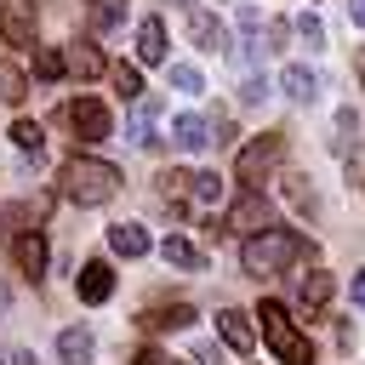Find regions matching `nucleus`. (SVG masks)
Wrapping results in <instances>:
<instances>
[{
    "instance_id": "1",
    "label": "nucleus",
    "mask_w": 365,
    "mask_h": 365,
    "mask_svg": "<svg viewBox=\"0 0 365 365\" xmlns=\"http://www.w3.org/2000/svg\"><path fill=\"white\" fill-rule=\"evenodd\" d=\"M57 188H63V200H74V205H103V200L120 194V165L91 160V154H74V160L57 171Z\"/></svg>"
},
{
    "instance_id": "2",
    "label": "nucleus",
    "mask_w": 365,
    "mask_h": 365,
    "mask_svg": "<svg viewBox=\"0 0 365 365\" xmlns=\"http://www.w3.org/2000/svg\"><path fill=\"white\" fill-rule=\"evenodd\" d=\"M314 245L302 240V234H291V228H262V234H251L245 245H240V262H245V274L251 279H268V274H279L285 262H297V257H308Z\"/></svg>"
},
{
    "instance_id": "3",
    "label": "nucleus",
    "mask_w": 365,
    "mask_h": 365,
    "mask_svg": "<svg viewBox=\"0 0 365 365\" xmlns=\"http://www.w3.org/2000/svg\"><path fill=\"white\" fill-rule=\"evenodd\" d=\"M257 319H262L268 348H274L285 365H314V342L297 331V319H291V308H285L279 297H262V302H257Z\"/></svg>"
},
{
    "instance_id": "4",
    "label": "nucleus",
    "mask_w": 365,
    "mask_h": 365,
    "mask_svg": "<svg viewBox=\"0 0 365 365\" xmlns=\"http://www.w3.org/2000/svg\"><path fill=\"white\" fill-rule=\"evenodd\" d=\"M279 160H285V131H262V137H251V143L234 154V177H240V188H257Z\"/></svg>"
},
{
    "instance_id": "5",
    "label": "nucleus",
    "mask_w": 365,
    "mask_h": 365,
    "mask_svg": "<svg viewBox=\"0 0 365 365\" xmlns=\"http://www.w3.org/2000/svg\"><path fill=\"white\" fill-rule=\"evenodd\" d=\"M63 120H68V131H74L80 143H103V137L114 131V120H108V108H103L97 97H74V103L63 108Z\"/></svg>"
},
{
    "instance_id": "6",
    "label": "nucleus",
    "mask_w": 365,
    "mask_h": 365,
    "mask_svg": "<svg viewBox=\"0 0 365 365\" xmlns=\"http://www.w3.org/2000/svg\"><path fill=\"white\" fill-rule=\"evenodd\" d=\"M262 228H274V205L257 194V188H240V200L228 205V234H262Z\"/></svg>"
},
{
    "instance_id": "7",
    "label": "nucleus",
    "mask_w": 365,
    "mask_h": 365,
    "mask_svg": "<svg viewBox=\"0 0 365 365\" xmlns=\"http://www.w3.org/2000/svg\"><path fill=\"white\" fill-rule=\"evenodd\" d=\"M11 257H17V274H23V279H40V274H46V234H40V228H23V234L11 240Z\"/></svg>"
},
{
    "instance_id": "8",
    "label": "nucleus",
    "mask_w": 365,
    "mask_h": 365,
    "mask_svg": "<svg viewBox=\"0 0 365 365\" xmlns=\"http://www.w3.org/2000/svg\"><path fill=\"white\" fill-rule=\"evenodd\" d=\"M0 34L11 46H34V6L29 0H6L0 6Z\"/></svg>"
},
{
    "instance_id": "9",
    "label": "nucleus",
    "mask_w": 365,
    "mask_h": 365,
    "mask_svg": "<svg viewBox=\"0 0 365 365\" xmlns=\"http://www.w3.org/2000/svg\"><path fill=\"white\" fill-rule=\"evenodd\" d=\"M74 291H80V302H108L114 297V268L108 262H86L80 279H74Z\"/></svg>"
},
{
    "instance_id": "10",
    "label": "nucleus",
    "mask_w": 365,
    "mask_h": 365,
    "mask_svg": "<svg viewBox=\"0 0 365 365\" xmlns=\"http://www.w3.org/2000/svg\"><path fill=\"white\" fill-rule=\"evenodd\" d=\"M137 325L143 331H182V325H194V308L188 302H160V308H143Z\"/></svg>"
},
{
    "instance_id": "11",
    "label": "nucleus",
    "mask_w": 365,
    "mask_h": 365,
    "mask_svg": "<svg viewBox=\"0 0 365 365\" xmlns=\"http://www.w3.org/2000/svg\"><path fill=\"white\" fill-rule=\"evenodd\" d=\"M217 336H222L234 354H251V342H257V325H251L240 308H222V314H217Z\"/></svg>"
},
{
    "instance_id": "12",
    "label": "nucleus",
    "mask_w": 365,
    "mask_h": 365,
    "mask_svg": "<svg viewBox=\"0 0 365 365\" xmlns=\"http://www.w3.org/2000/svg\"><path fill=\"white\" fill-rule=\"evenodd\" d=\"M171 143H177L182 154H200V148L217 143V137H211V125H205L200 114H177V120H171Z\"/></svg>"
},
{
    "instance_id": "13",
    "label": "nucleus",
    "mask_w": 365,
    "mask_h": 365,
    "mask_svg": "<svg viewBox=\"0 0 365 365\" xmlns=\"http://www.w3.org/2000/svg\"><path fill=\"white\" fill-rule=\"evenodd\" d=\"M325 302H331V274H319V268H314V274H302V285H297V314H302V319H314Z\"/></svg>"
},
{
    "instance_id": "14",
    "label": "nucleus",
    "mask_w": 365,
    "mask_h": 365,
    "mask_svg": "<svg viewBox=\"0 0 365 365\" xmlns=\"http://www.w3.org/2000/svg\"><path fill=\"white\" fill-rule=\"evenodd\" d=\"M137 63H165V23L160 17H143L137 23Z\"/></svg>"
},
{
    "instance_id": "15",
    "label": "nucleus",
    "mask_w": 365,
    "mask_h": 365,
    "mask_svg": "<svg viewBox=\"0 0 365 365\" xmlns=\"http://www.w3.org/2000/svg\"><path fill=\"white\" fill-rule=\"evenodd\" d=\"M57 359H63V365H91V331H86V325L57 331Z\"/></svg>"
},
{
    "instance_id": "16",
    "label": "nucleus",
    "mask_w": 365,
    "mask_h": 365,
    "mask_svg": "<svg viewBox=\"0 0 365 365\" xmlns=\"http://www.w3.org/2000/svg\"><path fill=\"white\" fill-rule=\"evenodd\" d=\"M279 86H285L291 103H314V91H319L314 68H302V63H285V68H279Z\"/></svg>"
},
{
    "instance_id": "17",
    "label": "nucleus",
    "mask_w": 365,
    "mask_h": 365,
    "mask_svg": "<svg viewBox=\"0 0 365 365\" xmlns=\"http://www.w3.org/2000/svg\"><path fill=\"white\" fill-rule=\"evenodd\" d=\"M154 108H160L154 97H148V103H143V97L131 103V125H125V137H131L137 148H154V143H160V137H154Z\"/></svg>"
},
{
    "instance_id": "18",
    "label": "nucleus",
    "mask_w": 365,
    "mask_h": 365,
    "mask_svg": "<svg viewBox=\"0 0 365 365\" xmlns=\"http://www.w3.org/2000/svg\"><path fill=\"white\" fill-rule=\"evenodd\" d=\"M108 245H114V257H143L148 251V228L143 222H114L108 228Z\"/></svg>"
},
{
    "instance_id": "19",
    "label": "nucleus",
    "mask_w": 365,
    "mask_h": 365,
    "mask_svg": "<svg viewBox=\"0 0 365 365\" xmlns=\"http://www.w3.org/2000/svg\"><path fill=\"white\" fill-rule=\"evenodd\" d=\"M63 57H68V74H80V80H97V74H103V51H97L91 40H74Z\"/></svg>"
},
{
    "instance_id": "20",
    "label": "nucleus",
    "mask_w": 365,
    "mask_h": 365,
    "mask_svg": "<svg viewBox=\"0 0 365 365\" xmlns=\"http://www.w3.org/2000/svg\"><path fill=\"white\" fill-rule=\"evenodd\" d=\"M160 257H165V262H171V268H194V274H200V268H205V251H200V245H194V240H182V234H171V240H165V245H160Z\"/></svg>"
},
{
    "instance_id": "21",
    "label": "nucleus",
    "mask_w": 365,
    "mask_h": 365,
    "mask_svg": "<svg viewBox=\"0 0 365 365\" xmlns=\"http://www.w3.org/2000/svg\"><path fill=\"white\" fill-rule=\"evenodd\" d=\"M23 97H29V74H23V63L0 57V103H23Z\"/></svg>"
},
{
    "instance_id": "22",
    "label": "nucleus",
    "mask_w": 365,
    "mask_h": 365,
    "mask_svg": "<svg viewBox=\"0 0 365 365\" xmlns=\"http://www.w3.org/2000/svg\"><path fill=\"white\" fill-rule=\"evenodd\" d=\"M188 34L205 46V51H222V23L211 11H188Z\"/></svg>"
},
{
    "instance_id": "23",
    "label": "nucleus",
    "mask_w": 365,
    "mask_h": 365,
    "mask_svg": "<svg viewBox=\"0 0 365 365\" xmlns=\"http://www.w3.org/2000/svg\"><path fill=\"white\" fill-rule=\"evenodd\" d=\"M108 74H114V91H120V97H125V103H137V97H143V74H137V68H131V63H114V68H108Z\"/></svg>"
},
{
    "instance_id": "24",
    "label": "nucleus",
    "mask_w": 365,
    "mask_h": 365,
    "mask_svg": "<svg viewBox=\"0 0 365 365\" xmlns=\"http://www.w3.org/2000/svg\"><path fill=\"white\" fill-rule=\"evenodd\" d=\"M34 74H40V80H63V74H68V57H63V51H51V46H46V51H34Z\"/></svg>"
},
{
    "instance_id": "25",
    "label": "nucleus",
    "mask_w": 365,
    "mask_h": 365,
    "mask_svg": "<svg viewBox=\"0 0 365 365\" xmlns=\"http://www.w3.org/2000/svg\"><path fill=\"white\" fill-rule=\"evenodd\" d=\"M11 143H17L23 154H40V148H46V131H40L34 120H17V125H11Z\"/></svg>"
},
{
    "instance_id": "26",
    "label": "nucleus",
    "mask_w": 365,
    "mask_h": 365,
    "mask_svg": "<svg viewBox=\"0 0 365 365\" xmlns=\"http://www.w3.org/2000/svg\"><path fill=\"white\" fill-rule=\"evenodd\" d=\"M285 200L302 211V217H314L319 205H314V188H308V177H285Z\"/></svg>"
},
{
    "instance_id": "27",
    "label": "nucleus",
    "mask_w": 365,
    "mask_h": 365,
    "mask_svg": "<svg viewBox=\"0 0 365 365\" xmlns=\"http://www.w3.org/2000/svg\"><path fill=\"white\" fill-rule=\"evenodd\" d=\"M354 131H359V114L336 108V154H354Z\"/></svg>"
},
{
    "instance_id": "28",
    "label": "nucleus",
    "mask_w": 365,
    "mask_h": 365,
    "mask_svg": "<svg viewBox=\"0 0 365 365\" xmlns=\"http://www.w3.org/2000/svg\"><path fill=\"white\" fill-rule=\"evenodd\" d=\"M194 200H200V205H217V200H222V177H217V171H194Z\"/></svg>"
},
{
    "instance_id": "29",
    "label": "nucleus",
    "mask_w": 365,
    "mask_h": 365,
    "mask_svg": "<svg viewBox=\"0 0 365 365\" xmlns=\"http://www.w3.org/2000/svg\"><path fill=\"white\" fill-rule=\"evenodd\" d=\"M120 17H125V6H120V0H103V6L91 11V29H97V34H108V29L120 23Z\"/></svg>"
},
{
    "instance_id": "30",
    "label": "nucleus",
    "mask_w": 365,
    "mask_h": 365,
    "mask_svg": "<svg viewBox=\"0 0 365 365\" xmlns=\"http://www.w3.org/2000/svg\"><path fill=\"white\" fill-rule=\"evenodd\" d=\"M171 86H177V91H205V80H200L194 63H171Z\"/></svg>"
},
{
    "instance_id": "31",
    "label": "nucleus",
    "mask_w": 365,
    "mask_h": 365,
    "mask_svg": "<svg viewBox=\"0 0 365 365\" xmlns=\"http://www.w3.org/2000/svg\"><path fill=\"white\" fill-rule=\"evenodd\" d=\"M262 97H268V80H262V74H245V86H240V103H245V108H257Z\"/></svg>"
},
{
    "instance_id": "32",
    "label": "nucleus",
    "mask_w": 365,
    "mask_h": 365,
    "mask_svg": "<svg viewBox=\"0 0 365 365\" xmlns=\"http://www.w3.org/2000/svg\"><path fill=\"white\" fill-rule=\"evenodd\" d=\"M297 34H302L308 46H325V29H319V17H314V11H302V17H297Z\"/></svg>"
},
{
    "instance_id": "33",
    "label": "nucleus",
    "mask_w": 365,
    "mask_h": 365,
    "mask_svg": "<svg viewBox=\"0 0 365 365\" xmlns=\"http://www.w3.org/2000/svg\"><path fill=\"white\" fill-rule=\"evenodd\" d=\"M131 365H171V359H165L160 348H137V354H131Z\"/></svg>"
},
{
    "instance_id": "34",
    "label": "nucleus",
    "mask_w": 365,
    "mask_h": 365,
    "mask_svg": "<svg viewBox=\"0 0 365 365\" xmlns=\"http://www.w3.org/2000/svg\"><path fill=\"white\" fill-rule=\"evenodd\" d=\"M348 297H354V302H359V308H365V274H359V279H354V285H348Z\"/></svg>"
},
{
    "instance_id": "35",
    "label": "nucleus",
    "mask_w": 365,
    "mask_h": 365,
    "mask_svg": "<svg viewBox=\"0 0 365 365\" xmlns=\"http://www.w3.org/2000/svg\"><path fill=\"white\" fill-rule=\"evenodd\" d=\"M354 23H359V29H365V0H354Z\"/></svg>"
},
{
    "instance_id": "36",
    "label": "nucleus",
    "mask_w": 365,
    "mask_h": 365,
    "mask_svg": "<svg viewBox=\"0 0 365 365\" xmlns=\"http://www.w3.org/2000/svg\"><path fill=\"white\" fill-rule=\"evenodd\" d=\"M6 302H11V291H6V285H0V314H6Z\"/></svg>"
},
{
    "instance_id": "37",
    "label": "nucleus",
    "mask_w": 365,
    "mask_h": 365,
    "mask_svg": "<svg viewBox=\"0 0 365 365\" xmlns=\"http://www.w3.org/2000/svg\"><path fill=\"white\" fill-rule=\"evenodd\" d=\"M359 80H365V51H359Z\"/></svg>"
}]
</instances>
